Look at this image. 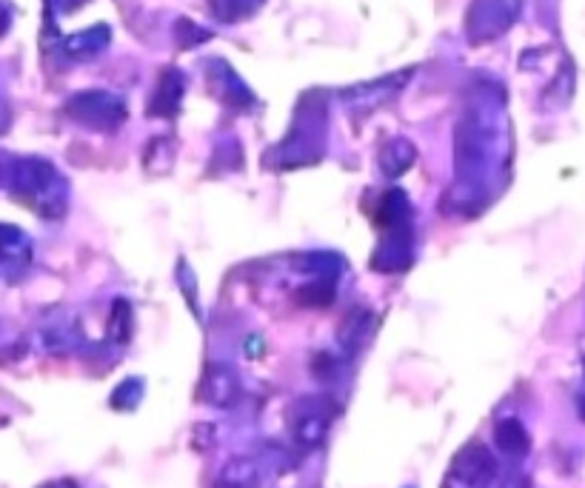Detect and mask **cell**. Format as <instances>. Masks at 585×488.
Segmentation results:
<instances>
[{"label":"cell","mask_w":585,"mask_h":488,"mask_svg":"<svg viewBox=\"0 0 585 488\" xmlns=\"http://www.w3.org/2000/svg\"><path fill=\"white\" fill-rule=\"evenodd\" d=\"M261 466L252 457H232L214 477V488H261Z\"/></svg>","instance_id":"13"},{"label":"cell","mask_w":585,"mask_h":488,"mask_svg":"<svg viewBox=\"0 0 585 488\" xmlns=\"http://www.w3.org/2000/svg\"><path fill=\"white\" fill-rule=\"evenodd\" d=\"M9 126H12V109H9L7 100L0 98V135H3Z\"/></svg>","instance_id":"22"},{"label":"cell","mask_w":585,"mask_h":488,"mask_svg":"<svg viewBox=\"0 0 585 488\" xmlns=\"http://www.w3.org/2000/svg\"><path fill=\"white\" fill-rule=\"evenodd\" d=\"M186 95V78L180 69H163L161 78H157L155 89H152V98H148V118H175L180 112V103H184Z\"/></svg>","instance_id":"9"},{"label":"cell","mask_w":585,"mask_h":488,"mask_svg":"<svg viewBox=\"0 0 585 488\" xmlns=\"http://www.w3.org/2000/svg\"><path fill=\"white\" fill-rule=\"evenodd\" d=\"M3 184L14 198L35 209L41 218H60L66 212L64 175L43 157H7Z\"/></svg>","instance_id":"1"},{"label":"cell","mask_w":585,"mask_h":488,"mask_svg":"<svg viewBox=\"0 0 585 488\" xmlns=\"http://www.w3.org/2000/svg\"><path fill=\"white\" fill-rule=\"evenodd\" d=\"M141 395H143V380H137V377H129V380H123L114 389L112 395V406H118V411H132L134 406L141 403Z\"/></svg>","instance_id":"20"},{"label":"cell","mask_w":585,"mask_h":488,"mask_svg":"<svg viewBox=\"0 0 585 488\" xmlns=\"http://www.w3.org/2000/svg\"><path fill=\"white\" fill-rule=\"evenodd\" d=\"M66 114L80 126L92 129V132H118L129 118V109L123 98L107 89H86V92L71 95L66 103Z\"/></svg>","instance_id":"2"},{"label":"cell","mask_w":585,"mask_h":488,"mask_svg":"<svg viewBox=\"0 0 585 488\" xmlns=\"http://www.w3.org/2000/svg\"><path fill=\"white\" fill-rule=\"evenodd\" d=\"M417 160V149L411 146V141H388L380 152V169L388 177H400L411 169V163Z\"/></svg>","instance_id":"16"},{"label":"cell","mask_w":585,"mask_h":488,"mask_svg":"<svg viewBox=\"0 0 585 488\" xmlns=\"http://www.w3.org/2000/svg\"><path fill=\"white\" fill-rule=\"evenodd\" d=\"M334 295H338L334 277L318 275L314 280H309V284H303L295 291V300L300 306H309V309H325V306H332Z\"/></svg>","instance_id":"17"},{"label":"cell","mask_w":585,"mask_h":488,"mask_svg":"<svg viewBox=\"0 0 585 488\" xmlns=\"http://www.w3.org/2000/svg\"><path fill=\"white\" fill-rule=\"evenodd\" d=\"M206 75H209V86H212V92L218 95L220 103H227L232 109H249L254 103L252 89L238 78V71L227 60L214 57L209 69H206Z\"/></svg>","instance_id":"8"},{"label":"cell","mask_w":585,"mask_h":488,"mask_svg":"<svg viewBox=\"0 0 585 488\" xmlns=\"http://www.w3.org/2000/svg\"><path fill=\"white\" fill-rule=\"evenodd\" d=\"M200 397H203L209 406L232 409L240 397V380L238 375H234V368L223 366V363H214V366L206 368L203 382H200Z\"/></svg>","instance_id":"10"},{"label":"cell","mask_w":585,"mask_h":488,"mask_svg":"<svg viewBox=\"0 0 585 488\" xmlns=\"http://www.w3.org/2000/svg\"><path fill=\"white\" fill-rule=\"evenodd\" d=\"M132 332H134L132 303H129V300H123V298H118L112 303V309H109L107 337L112 340V343H118V346H126L129 340H132Z\"/></svg>","instance_id":"18"},{"label":"cell","mask_w":585,"mask_h":488,"mask_svg":"<svg viewBox=\"0 0 585 488\" xmlns=\"http://www.w3.org/2000/svg\"><path fill=\"white\" fill-rule=\"evenodd\" d=\"M334 418V406L323 397H303L297 400L295 409L289 411V429L291 437L300 448H318L323 446L329 425Z\"/></svg>","instance_id":"4"},{"label":"cell","mask_w":585,"mask_h":488,"mask_svg":"<svg viewBox=\"0 0 585 488\" xmlns=\"http://www.w3.org/2000/svg\"><path fill=\"white\" fill-rule=\"evenodd\" d=\"M411 69L406 71H395V75H386L380 80H368V84L352 86L343 92V100H346L349 107L360 109V112H374L377 107H383L388 98H395L400 92L402 86L409 84Z\"/></svg>","instance_id":"7"},{"label":"cell","mask_w":585,"mask_h":488,"mask_svg":"<svg viewBox=\"0 0 585 488\" xmlns=\"http://www.w3.org/2000/svg\"><path fill=\"white\" fill-rule=\"evenodd\" d=\"M372 325H374V318L368 309H352V312L343 318V325H340V332H338L340 346L346 348L349 354L357 352V348L366 343Z\"/></svg>","instance_id":"14"},{"label":"cell","mask_w":585,"mask_h":488,"mask_svg":"<svg viewBox=\"0 0 585 488\" xmlns=\"http://www.w3.org/2000/svg\"><path fill=\"white\" fill-rule=\"evenodd\" d=\"M32 263V241L26 232L12 223H0V266L9 271H23Z\"/></svg>","instance_id":"12"},{"label":"cell","mask_w":585,"mask_h":488,"mask_svg":"<svg viewBox=\"0 0 585 488\" xmlns=\"http://www.w3.org/2000/svg\"><path fill=\"white\" fill-rule=\"evenodd\" d=\"M84 3H89V0H60V9H64V12H75V9H80Z\"/></svg>","instance_id":"23"},{"label":"cell","mask_w":585,"mask_h":488,"mask_svg":"<svg viewBox=\"0 0 585 488\" xmlns=\"http://www.w3.org/2000/svg\"><path fill=\"white\" fill-rule=\"evenodd\" d=\"M206 3H209V12H212L218 21L240 23L261 12L266 0H206Z\"/></svg>","instance_id":"19"},{"label":"cell","mask_w":585,"mask_h":488,"mask_svg":"<svg viewBox=\"0 0 585 488\" xmlns=\"http://www.w3.org/2000/svg\"><path fill=\"white\" fill-rule=\"evenodd\" d=\"M112 43V29L107 23H95V26L75 32V35L64 37V55L71 60H89L98 57Z\"/></svg>","instance_id":"11"},{"label":"cell","mask_w":585,"mask_h":488,"mask_svg":"<svg viewBox=\"0 0 585 488\" xmlns=\"http://www.w3.org/2000/svg\"><path fill=\"white\" fill-rule=\"evenodd\" d=\"M494 440H497V448H500L503 454H508V457H522L531 446L526 425L515 418L500 420V423H497V429H494Z\"/></svg>","instance_id":"15"},{"label":"cell","mask_w":585,"mask_h":488,"mask_svg":"<svg viewBox=\"0 0 585 488\" xmlns=\"http://www.w3.org/2000/svg\"><path fill=\"white\" fill-rule=\"evenodd\" d=\"M209 32H203V29H198L191 21H180L177 23V43L184 46V49H189V46H198V43L209 41Z\"/></svg>","instance_id":"21"},{"label":"cell","mask_w":585,"mask_h":488,"mask_svg":"<svg viewBox=\"0 0 585 488\" xmlns=\"http://www.w3.org/2000/svg\"><path fill=\"white\" fill-rule=\"evenodd\" d=\"M452 477L468 488H488L497 480V461L483 443H468L454 454Z\"/></svg>","instance_id":"5"},{"label":"cell","mask_w":585,"mask_h":488,"mask_svg":"<svg viewBox=\"0 0 585 488\" xmlns=\"http://www.w3.org/2000/svg\"><path fill=\"white\" fill-rule=\"evenodd\" d=\"M374 223L386 241H409L411 229V200L402 189H388L377 203Z\"/></svg>","instance_id":"6"},{"label":"cell","mask_w":585,"mask_h":488,"mask_svg":"<svg viewBox=\"0 0 585 488\" xmlns=\"http://www.w3.org/2000/svg\"><path fill=\"white\" fill-rule=\"evenodd\" d=\"M520 0H472L466 12V35L468 43H492L508 32V26L517 21Z\"/></svg>","instance_id":"3"},{"label":"cell","mask_w":585,"mask_h":488,"mask_svg":"<svg viewBox=\"0 0 585 488\" xmlns=\"http://www.w3.org/2000/svg\"><path fill=\"white\" fill-rule=\"evenodd\" d=\"M49 488H78V483H71V480H57V483H52Z\"/></svg>","instance_id":"24"}]
</instances>
